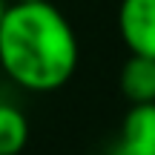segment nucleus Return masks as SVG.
Listing matches in <instances>:
<instances>
[{
    "mask_svg": "<svg viewBox=\"0 0 155 155\" xmlns=\"http://www.w3.org/2000/svg\"><path fill=\"white\" fill-rule=\"evenodd\" d=\"M72 23L49 0L12 3L0 23V69L29 92H55L78 69Z\"/></svg>",
    "mask_w": 155,
    "mask_h": 155,
    "instance_id": "nucleus-1",
    "label": "nucleus"
},
{
    "mask_svg": "<svg viewBox=\"0 0 155 155\" xmlns=\"http://www.w3.org/2000/svg\"><path fill=\"white\" fill-rule=\"evenodd\" d=\"M118 32L129 55L155 58V0H121Z\"/></svg>",
    "mask_w": 155,
    "mask_h": 155,
    "instance_id": "nucleus-2",
    "label": "nucleus"
},
{
    "mask_svg": "<svg viewBox=\"0 0 155 155\" xmlns=\"http://www.w3.org/2000/svg\"><path fill=\"white\" fill-rule=\"evenodd\" d=\"M118 155H155V104H129L121 124Z\"/></svg>",
    "mask_w": 155,
    "mask_h": 155,
    "instance_id": "nucleus-3",
    "label": "nucleus"
},
{
    "mask_svg": "<svg viewBox=\"0 0 155 155\" xmlns=\"http://www.w3.org/2000/svg\"><path fill=\"white\" fill-rule=\"evenodd\" d=\"M118 83L129 104H155V58L129 55L121 66Z\"/></svg>",
    "mask_w": 155,
    "mask_h": 155,
    "instance_id": "nucleus-4",
    "label": "nucleus"
},
{
    "mask_svg": "<svg viewBox=\"0 0 155 155\" xmlns=\"http://www.w3.org/2000/svg\"><path fill=\"white\" fill-rule=\"evenodd\" d=\"M29 144V121L15 104L0 101V155H20Z\"/></svg>",
    "mask_w": 155,
    "mask_h": 155,
    "instance_id": "nucleus-5",
    "label": "nucleus"
},
{
    "mask_svg": "<svg viewBox=\"0 0 155 155\" xmlns=\"http://www.w3.org/2000/svg\"><path fill=\"white\" fill-rule=\"evenodd\" d=\"M6 9H9V3H6V0H0V23H3V15H6Z\"/></svg>",
    "mask_w": 155,
    "mask_h": 155,
    "instance_id": "nucleus-6",
    "label": "nucleus"
},
{
    "mask_svg": "<svg viewBox=\"0 0 155 155\" xmlns=\"http://www.w3.org/2000/svg\"><path fill=\"white\" fill-rule=\"evenodd\" d=\"M12 3H29V0H12Z\"/></svg>",
    "mask_w": 155,
    "mask_h": 155,
    "instance_id": "nucleus-7",
    "label": "nucleus"
}]
</instances>
